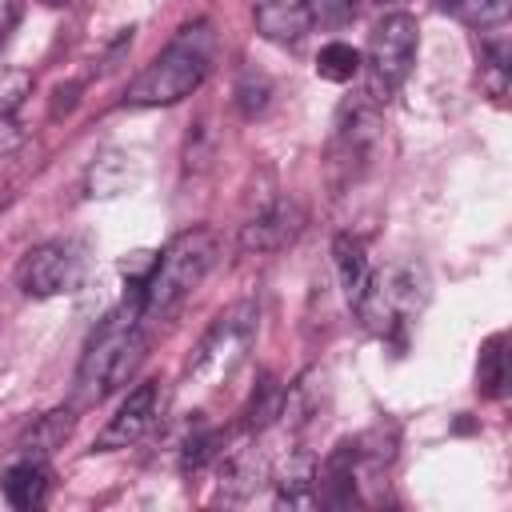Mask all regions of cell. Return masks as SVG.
Listing matches in <instances>:
<instances>
[{"mask_svg":"<svg viewBox=\"0 0 512 512\" xmlns=\"http://www.w3.org/2000/svg\"><path fill=\"white\" fill-rule=\"evenodd\" d=\"M28 96H32V72L0 68V116H16Z\"/></svg>","mask_w":512,"mask_h":512,"instance_id":"obj_23","label":"cell"},{"mask_svg":"<svg viewBox=\"0 0 512 512\" xmlns=\"http://www.w3.org/2000/svg\"><path fill=\"white\" fill-rule=\"evenodd\" d=\"M12 24H16V8H12L8 0H0V48H4V40H8Z\"/></svg>","mask_w":512,"mask_h":512,"instance_id":"obj_27","label":"cell"},{"mask_svg":"<svg viewBox=\"0 0 512 512\" xmlns=\"http://www.w3.org/2000/svg\"><path fill=\"white\" fill-rule=\"evenodd\" d=\"M72 408H56V412H48V416H40L32 428H28V436L16 444L20 448V456H48L52 448H60L64 440H68V432H72Z\"/></svg>","mask_w":512,"mask_h":512,"instance_id":"obj_16","label":"cell"},{"mask_svg":"<svg viewBox=\"0 0 512 512\" xmlns=\"http://www.w3.org/2000/svg\"><path fill=\"white\" fill-rule=\"evenodd\" d=\"M256 32L272 44H292L312 28L308 0H256Z\"/></svg>","mask_w":512,"mask_h":512,"instance_id":"obj_12","label":"cell"},{"mask_svg":"<svg viewBox=\"0 0 512 512\" xmlns=\"http://www.w3.org/2000/svg\"><path fill=\"white\" fill-rule=\"evenodd\" d=\"M160 420V384H136L124 404L116 408V416L104 424V432L96 436V452H112V448H128L136 440H144Z\"/></svg>","mask_w":512,"mask_h":512,"instance_id":"obj_8","label":"cell"},{"mask_svg":"<svg viewBox=\"0 0 512 512\" xmlns=\"http://www.w3.org/2000/svg\"><path fill=\"white\" fill-rule=\"evenodd\" d=\"M332 260H336V276H340V288H344V300L356 304L368 276H372V264H368V252L364 244L352 236V232H340L336 244H332Z\"/></svg>","mask_w":512,"mask_h":512,"instance_id":"obj_15","label":"cell"},{"mask_svg":"<svg viewBox=\"0 0 512 512\" xmlns=\"http://www.w3.org/2000/svg\"><path fill=\"white\" fill-rule=\"evenodd\" d=\"M480 84L492 100L508 96V36H492L480 52Z\"/></svg>","mask_w":512,"mask_h":512,"instance_id":"obj_20","label":"cell"},{"mask_svg":"<svg viewBox=\"0 0 512 512\" xmlns=\"http://www.w3.org/2000/svg\"><path fill=\"white\" fill-rule=\"evenodd\" d=\"M220 468V496L224 500H244L248 492L260 488V480L268 476L264 456L256 452V444H236V448H220V456L212 460Z\"/></svg>","mask_w":512,"mask_h":512,"instance_id":"obj_10","label":"cell"},{"mask_svg":"<svg viewBox=\"0 0 512 512\" xmlns=\"http://www.w3.org/2000/svg\"><path fill=\"white\" fill-rule=\"evenodd\" d=\"M80 272H84V256L72 240H48V244H36L20 268H16V280L28 296L36 300H48V296H60V292H72L80 284Z\"/></svg>","mask_w":512,"mask_h":512,"instance_id":"obj_7","label":"cell"},{"mask_svg":"<svg viewBox=\"0 0 512 512\" xmlns=\"http://www.w3.org/2000/svg\"><path fill=\"white\" fill-rule=\"evenodd\" d=\"M416 48H420V28L408 12H392L384 16L372 36H368V72H372V96H392L412 64H416Z\"/></svg>","mask_w":512,"mask_h":512,"instance_id":"obj_6","label":"cell"},{"mask_svg":"<svg viewBox=\"0 0 512 512\" xmlns=\"http://www.w3.org/2000/svg\"><path fill=\"white\" fill-rule=\"evenodd\" d=\"M268 96H272V84H268L264 76H256V72H244V76H240V84H236V108H240L248 120L268 108Z\"/></svg>","mask_w":512,"mask_h":512,"instance_id":"obj_24","label":"cell"},{"mask_svg":"<svg viewBox=\"0 0 512 512\" xmlns=\"http://www.w3.org/2000/svg\"><path fill=\"white\" fill-rule=\"evenodd\" d=\"M220 256V240L212 228H188L180 236L168 240L164 252H156V264L148 272V280L140 284V320L144 328L168 320L184 296H192L200 288V280L212 272Z\"/></svg>","mask_w":512,"mask_h":512,"instance_id":"obj_2","label":"cell"},{"mask_svg":"<svg viewBox=\"0 0 512 512\" xmlns=\"http://www.w3.org/2000/svg\"><path fill=\"white\" fill-rule=\"evenodd\" d=\"M48 484H52V472H48V460L44 456H20L0 476L4 500L12 508H40L48 500Z\"/></svg>","mask_w":512,"mask_h":512,"instance_id":"obj_11","label":"cell"},{"mask_svg":"<svg viewBox=\"0 0 512 512\" xmlns=\"http://www.w3.org/2000/svg\"><path fill=\"white\" fill-rule=\"evenodd\" d=\"M324 408V372L320 368H308L296 376V384L284 388V400H280V420L292 428V432H304Z\"/></svg>","mask_w":512,"mask_h":512,"instance_id":"obj_14","label":"cell"},{"mask_svg":"<svg viewBox=\"0 0 512 512\" xmlns=\"http://www.w3.org/2000/svg\"><path fill=\"white\" fill-rule=\"evenodd\" d=\"M132 180H136L132 156H124V152H104V156L88 168V192H92V196H120Z\"/></svg>","mask_w":512,"mask_h":512,"instance_id":"obj_17","label":"cell"},{"mask_svg":"<svg viewBox=\"0 0 512 512\" xmlns=\"http://www.w3.org/2000/svg\"><path fill=\"white\" fill-rule=\"evenodd\" d=\"M428 296H432V280H428L424 264L420 260H392L384 268H372L352 312L360 316V324L372 336L400 344L408 324L424 312Z\"/></svg>","mask_w":512,"mask_h":512,"instance_id":"obj_3","label":"cell"},{"mask_svg":"<svg viewBox=\"0 0 512 512\" xmlns=\"http://www.w3.org/2000/svg\"><path fill=\"white\" fill-rule=\"evenodd\" d=\"M444 8L460 24L484 32V28H504V20L512 12V0H444Z\"/></svg>","mask_w":512,"mask_h":512,"instance_id":"obj_19","label":"cell"},{"mask_svg":"<svg viewBox=\"0 0 512 512\" xmlns=\"http://www.w3.org/2000/svg\"><path fill=\"white\" fill-rule=\"evenodd\" d=\"M20 140H24V132H20L16 116H0V156H8Z\"/></svg>","mask_w":512,"mask_h":512,"instance_id":"obj_26","label":"cell"},{"mask_svg":"<svg viewBox=\"0 0 512 512\" xmlns=\"http://www.w3.org/2000/svg\"><path fill=\"white\" fill-rule=\"evenodd\" d=\"M144 344H148V328L140 320V292L132 288V296L120 308H112L84 344V356L76 368L80 404H96L112 388H120L132 376V368L140 364Z\"/></svg>","mask_w":512,"mask_h":512,"instance_id":"obj_1","label":"cell"},{"mask_svg":"<svg viewBox=\"0 0 512 512\" xmlns=\"http://www.w3.org/2000/svg\"><path fill=\"white\" fill-rule=\"evenodd\" d=\"M300 224H304L300 204L280 196V200L264 204V208L240 228V248H244V252H276V248H284L288 240H296Z\"/></svg>","mask_w":512,"mask_h":512,"instance_id":"obj_9","label":"cell"},{"mask_svg":"<svg viewBox=\"0 0 512 512\" xmlns=\"http://www.w3.org/2000/svg\"><path fill=\"white\" fill-rule=\"evenodd\" d=\"M280 400H284V388H280L272 376H260V384L252 388L248 408H244V428H248V432L268 428V424L280 416Z\"/></svg>","mask_w":512,"mask_h":512,"instance_id":"obj_21","label":"cell"},{"mask_svg":"<svg viewBox=\"0 0 512 512\" xmlns=\"http://www.w3.org/2000/svg\"><path fill=\"white\" fill-rule=\"evenodd\" d=\"M308 12H312V24H320V28H340V24L356 12V0H308Z\"/></svg>","mask_w":512,"mask_h":512,"instance_id":"obj_25","label":"cell"},{"mask_svg":"<svg viewBox=\"0 0 512 512\" xmlns=\"http://www.w3.org/2000/svg\"><path fill=\"white\" fill-rule=\"evenodd\" d=\"M260 332V308L252 300H240L232 308H224L212 328L200 336V344L192 348L188 360V380H196V388H220L236 376V368L248 360L252 344Z\"/></svg>","mask_w":512,"mask_h":512,"instance_id":"obj_5","label":"cell"},{"mask_svg":"<svg viewBox=\"0 0 512 512\" xmlns=\"http://www.w3.org/2000/svg\"><path fill=\"white\" fill-rule=\"evenodd\" d=\"M508 336L496 332L484 348H480V364H476V380H480V392L484 396H504V384H508V352H504Z\"/></svg>","mask_w":512,"mask_h":512,"instance_id":"obj_18","label":"cell"},{"mask_svg":"<svg viewBox=\"0 0 512 512\" xmlns=\"http://www.w3.org/2000/svg\"><path fill=\"white\" fill-rule=\"evenodd\" d=\"M356 72H360V52H356L352 44L332 40V44L320 48V56H316V76H320V80L344 84V80H352Z\"/></svg>","mask_w":512,"mask_h":512,"instance_id":"obj_22","label":"cell"},{"mask_svg":"<svg viewBox=\"0 0 512 512\" xmlns=\"http://www.w3.org/2000/svg\"><path fill=\"white\" fill-rule=\"evenodd\" d=\"M212 68V28L208 24H188L180 36L128 84L124 104L132 108H156V104H176L192 96Z\"/></svg>","mask_w":512,"mask_h":512,"instance_id":"obj_4","label":"cell"},{"mask_svg":"<svg viewBox=\"0 0 512 512\" xmlns=\"http://www.w3.org/2000/svg\"><path fill=\"white\" fill-rule=\"evenodd\" d=\"M316 456L308 452H296L280 464V472L272 476L276 480V504L280 508H316L320 504V492H316Z\"/></svg>","mask_w":512,"mask_h":512,"instance_id":"obj_13","label":"cell"}]
</instances>
